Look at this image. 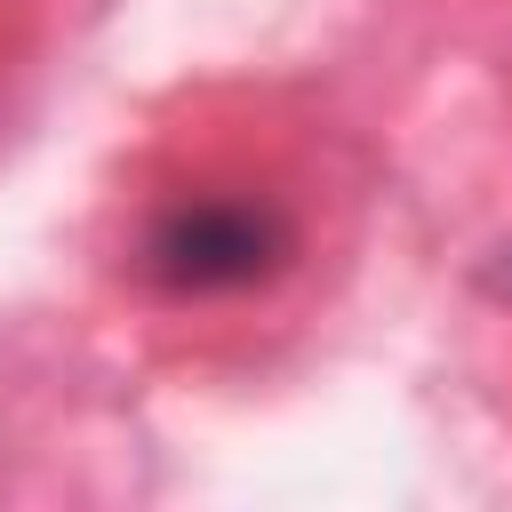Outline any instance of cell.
<instances>
[{"mask_svg":"<svg viewBox=\"0 0 512 512\" xmlns=\"http://www.w3.org/2000/svg\"><path fill=\"white\" fill-rule=\"evenodd\" d=\"M288 248H296V232L272 200L192 192L144 224V280L168 296H232V288L272 280L288 264Z\"/></svg>","mask_w":512,"mask_h":512,"instance_id":"6da1fadb","label":"cell"},{"mask_svg":"<svg viewBox=\"0 0 512 512\" xmlns=\"http://www.w3.org/2000/svg\"><path fill=\"white\" fill-rule=\"evenodd\" d=\"M480 280H488V288H496V296H512V248H504V256H496V264H488V272H480Z\"/></svg>","mask_w":512,"mask_h":512,"instance_id":"7a4b0ae2","label":"cell"}]
</instances>
